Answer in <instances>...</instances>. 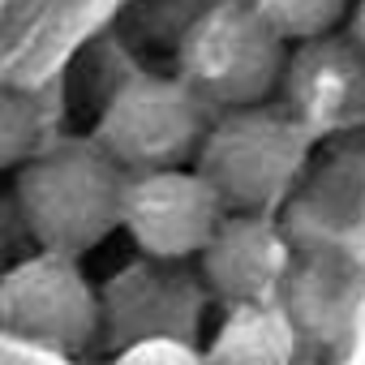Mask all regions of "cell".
<instances>
[{"label":"cell","instance_id":"10","mask_svg":"<svg viewBox=\"0 0 365 365\" xmlns=\"http://www.w3.org/2000/svg\"><path fill=\"white\" fill-rule=\"evenodd\" d=\"M14 228H22L18 202H5V198H0V250H9V241H14Z\"/></svg>","mask_w":365,"mask_h":365},{"label":"cell","instance_id":"4","mask_svg":"<svg viewBox=\"0 0 365 365\" xmlns=\"http://www.w3.org/2000/svg\"><path fill=\"white\" fill-rule=\"evenodd\" d=\"M99 309H103L99 339L112 344V352L142 339H180L194 344L207 361V344L215 335V309L202 279L190 267L138 254L99 284Z\"/></svg>","mask_w":365,"mask_h":365},{"label":"cell","instance_id":"5","mask_svg":"<svg viewBox=\"0 0 365 365\" xmlns=\"http://www.w3.org/2000/svg\"><path fill=\"white\" fill-rule=\"evenodd\" d=\"M0 327L43 352H82L103 335L99 288L73 254L39 250L0 275Z\"/></svg>","mask_w":365,"mask_h":365},{"label":"cell","instance_id":"11","mask_svg":"<svg viewBox=\"0 0 365 365\" xmlns=\"http://www.w3.org/2000/svg\"><path fill=\"white\" fill-rule=\"evenodd\" d=\"M352 31H356V48L365 52V0H356V14H352Z\"/></svg>","mask_w":365,"mask_h":365},{"label":"cell","instance_id":"3","mask_svg":"<svg viewBox=\"0 0 365 365\" xmlns=\"http://www.w3.org/2000/svg\"><path fill=\"white\" fill-rule=\"evenodd\" d=\"M207 129L211 103L180 73H133L108 95L95 120V142L125 172H150L190 163Z\"/></svg>","mask_w":365,"mask_h":365},{"label":"cell","instance_id":"7","mask_svg":"<svg viewBox=\"0 0 365 365\" xmlns=\"http://www.w3.org/2000/svg\"><path fill=\"white\" fill-rule=\"evenodd\" d=\"M284 95L322 138L365 125V69L348 56V48L309 39L305 52L288 61Z\"/></svg>","mask_w":365,"mask_h":365},{"label":"cell","instance_id":"1","mask_svg":"<svg viewBox=\"0 0 365 365\" xmlns=\"http://www.w3.org/2000/svg\"><path fill=\"white\" fill-rule=\"evenodd\" d=\"M125 180L129 172L99 142H69L31 155L14 180L22 232L39 250L82 258L120 228Z\"/></svg>","mask_w":365,"mask_h":365},{"label":"cell","instance_id":"9","mask_svg":"<svg viewBox=\"0 0 365 365\" xmlns=\"http://www.w3.org/2000/svg\"><path fill=\"white\" fill-rule=\"evenodd\" d=\"M43 138V116L39 103L22 91L0 86V172H14L22 168Z\"/></svg>","mask_w":365,"mask_h":365},{"label":"cell","instance_id":"8","mask_svg":"<svg viewBox=\"0 0 365 365\" xmlns=\"http://www.w3.org/2000/svg\"><path fill=\"white\" fill-rule=\"evenodd\" d=\"M254 9L288 43H309V39H327L344 22L348 0H254Z\"/></svg>","mask_w":365,"mask_h":365},{"label":"cell","instance_id":"2","mask_svg":"<svg viewBox=\"0 0 365 365\" xmlns=\"http://www.w3.org/2000/svg\"><path fill=\"white\" fill-rule=\"evenodd\" d=\"M288 39L250 5H211L180 39V78L211 108L267 103L288 78Z\"/></svg>","mask_w":365,"mask_h":365},{"label":"cell","instance_id":"6","mask_svg":"<svg viewBox=\"0 0 365 365\" xmlns=\"http://www.w3.org/2000/svg\"><path fill=\"white\" fill-rule=\"evenodd\" d=\"M228 215L232 211L224 207L220 190L194 163L129 172L125 180L120 228L142 258L176 262L198 275V258L207 254Z\"/></svg>","mask_w":365,"mask_h":365}]
</instances>
